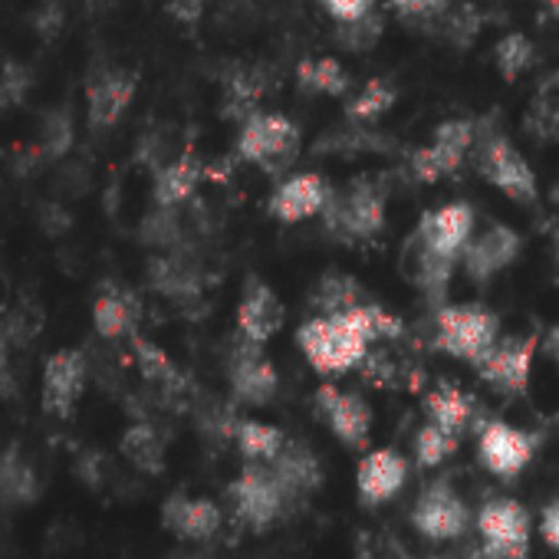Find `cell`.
I'll return each mask as SVG.
<instances>
[{
  "label": "cell",
  "mask_w": 559,
  "mask_h": 559,
  "mask_svg": "<svg viewBox=\"0 0 559 559\" xmlns=\"http://www.w3.org/2000/svg\"><path fill=\"white\" fill-rule=\"evenodd\" d=\"M31 90H34V70L31 67H24L17 60H8L4 67H0V106L4 109L24 106Z\"/></svg>",
  "instance_id": "obj_43"
},
{
  "label": "cell",
  "mask_w": 559,
  "mask_h": 559,
  "mask_svg": "<svg viewBox=\"0 0 559 559\" xmlns=\"http://www.w3.org/2000/svg\"><path fill=\"white\" fill-rule=\"evenodd\" d=\"M76 142V126H73V109L70 106H53L44 112L40 119V139H37V152L44 155V162H60L70 155Z\"/></svg>",
  "instance_id": "obj_34"
},
{
  "label": "cell",
  "mask_w": 559,
  "mask_h": 559,
  "mask_svg": "<svg viewBox=\"0 0 559 559\" xmlns=\"http://www.w3.org/2000/svg\"><path fill=\"white\" fill-rule=\"evenodd\" d=\"M412 526L431 543L457 539L471 526V510L448 480H431L412 507Z\"/></svg>",
  "instance_id": "obj_9"
},
{
  "label": "cell",
  "mask_w": 559,
  "mask_h": 559,
  "mask_svg": "<svg viewBox=\"0 0 559 559\" xmlns=\"http://www.w3.org/2000/svg\"><path fill=\"white\" fill-rule=\"evenodd\" d=\"M139 300L132 290L126 287H116V284H106L103 294L96 297L93 304V323H96V333L103 340H122V336H132L135 323H139Z\"/></svg>",
  "instance_id": "obj_25"
},
{
  "label": "cell",
  "mask_w": 559,
  "mask_h": 559,
  "mask_svg": "<svg viewBox=\"0 0 559 559\" xmlns=\"http://www.w3.org/2000/svg\"><path fill=\"white\" fill-rule=\"evenodd\" d=\"M320 4L333 14L336 24H353L376 11V0H320Z\"/></svg>",
  "instance_id": "obj_52"
},
{
  "label": "cell",
  "mask_w": 559,
  "mask_h": 559,
  "mask_svg": "<svg viewBox=\"0 0 559 559\" xmlns=\"http://www.w3.org/2000/svg\"><path fill=\"white\" fill-rule=\"evenodd\" d=\"M8 353H11V343L4 336V330H0V395L11 392V372H8Z\"/></svg>",
  "instance_id": "obj_56"
},
{
  "label": "cell",
  "mask_w": 559,
  "mask_h": 559,
  "mask_svg": "<svg viewBox=\"0 0 559 559\" xmlns=\"http://www.w3.org/2000/svg\"><path fill=\"white\" fill-rule=\"evenodd\" d=\"M543 11H546V17H552L559 24V0H543Z\"/></svg>",
  "instance_id": "obj_58"
},
{
  "label": "cell",
  "mask_w": 559,
  "mask_h": 559,
  "mask_svg": "<svg viewBox=\"0 0 559 559\" xmlns=\"http://www.w3.org/2000/svg\"><path fill=\"white\" fill-rule=\"evenodd\" d=\"M356 559H412L399 536L392 533H362L356 546Z\"/></svg>",
  "instance_id": "obj_46"
},
{
  "label": "cell",
  "mask_w": 559,
  "mask_h": 559,
  "mask_svg": "<svg viewBox=\"0 0 559 559\" xmlns=\"http://www.w3.org/2000/svg\"><path fill=\"white\" fill-rule=\"evenodd\" d=\"M408 266H412L415 287H418L431 304H444V294H448V284H451V273H454V260L438 257V253H431V250L412 243Z\"/></svg>",
  "instance_id": "obj_32"
},
{
  "label": "cell",
  "mask_w": 559,
  "mask_h": 559,
  "mask_svg": "<svg viewBox=\"0 0 559 559\" xmlns=\"http://www.w3.org/2000/svg\"><path fill=\"white\" fill-rule=\"evenodd\" d=\"M333 188L323 175L317 171H304V175H294L287 181H280L276 191L270 194V214L284 224H300V221H310L317 214H326L330 201H333Z\"/></svg>",
  "instance_id": "obj_16"
},
{
  "label": "cell",
  "mask_w": 559,
  "mask_h": 559,
  "mask_svg": "<svg viewBox=\"0 0 559 559\" xmlns=\"http://www.w3.org/2000/svg\"><path fill=\"white\" fill-rule=\"evenodd\" d=\"M389 191L379 178H356L346 194H336L326 207V227L340 240H372L385 227Z\"/></svg>",
  "instance_id": "obj_4"
},
{
  "label": "cell",
  "mask_w": 559,
  "mask_h": 559,
  "mask_svg": "<svg viewBox=\"0 0 559 559\" xmlns=\"http://www.w3.org/2000/svg\"><path fill=\"white\" fill-rule=\"evenodd\" d=\"M461 257L471 284H487L520 257V234L507 224H490L464 247Z\"/></svg>",
  "instance_id": "obj_18"
},
{
  "label": "cell",
  "mask_w": 559,
  "mask_h": 559,
  "mask_svg": "<svg viewBox=\"0 0 559 559\" xmlns=\"http://www.w3.org/2000/svg\"><path fill=\"white\" fill-rule=\"evenodd\" d=\"M539 346H543V356H546L549 362H556V366H559V323L546 330V336H543V343H539Z\"/></svg>",
  "instance_id": "obj_57"
},
{
  "label": "cell",
  "mask_w": 559,
  "mask_h": 559,
  "mask_svg": "<svg viewBox=\"0 0 559 559\" xmlns=\"http://www.w3.org/2000/svg\"><path fill=\"white\" fill-rule=\"evenodd\" d=\"M382 31H385V21H382V14L372 11V14H366V17L353 21V24H340L336 27V44L343 50H349V53H366V50H372L379 44Z\"/></svg>",
  "instance_id": "obj_42"
},
{
  "label": "cell",
  "mask_w": 559,
  "mask_h": 559,
  "mask_svg": "<svg viewBox=\"0 0 559 559\" xmlns=\"http://www.w3.org/2000/svg\"><path fill=\"white\" fill-rule=\"evenodd\" d=\"M270 471H273L280 490H284L287 503L313 493L323 484V471H320L317 454L307 444H300V441H287V448L280 451V457L270 464Z\"/></svg>",
  "instance_id": "obj_24"
},
{
  "label": "cell",
  "mask_w": 559,
  "mask_h": 559,
  "mask_svg": "<svg viewBox=\"0 0 559 559\" xmlns=\"http://www.w3.org/2000/svg\"><path fill=\"white\" fill-rule=\"evenodd\" d=\"M385 139L379 132H369L362 126H349L340 132H330L323 142H317V152H340V155H353V152H385Z\"/></svg>",
  "instance_id": "obj_41"
},
{
  "label": "cell",
  "mask_w": 559,
  "mask_h": 559,
  "mask_svg": "<svg viewBox=\"0 0 559 559\" xmlns=\"http://www.w3.org/2000/svg\"><path fill=\"white\" fill-rule=\"evenodd\" d=\"M343 320L372 346V343H395L402 336V320L395 313H389L385 307L379 304H362L349 313H343Z\"/></svg>",
  "instance_id": "obj_35"
},
{
  "label": "cell",
  "mask_w": 559,
  "mask_h": 559,
  "mask_svg": "<svg viewBox=\"0 0 559 559\" xmlns=\"http://www.w3.org/2000/svg\"><path fill=\"white\" fill-rule=\"evenodd\" d=\"M297 148H300V129L294 126V119L280 112L250 116L237 135V158L270 175L284 171L297 158Z\"/></svg>",
  "instance_id": "obj_3"
},
{
  "label": "cell",
  "mask_w": 559,
  "mask_h": 559,
  "mask_svg": "<svg viewBox=\"0 0 559 559\" xmlns=\"http://www.w3.org/2000/svg\"><path fill=\"white\" fill-rule=\"evenodd\" d=\"M317 415L346 448H366L372 431V408L356 392H340L333 385L317 392Z\"/></svg>",
  "instance_id": "obj_17"
},
{
  "label": "cell",
  "mask_w": 559,
  "mask_h": 559,
  "mask_svg": "<svg viewBox=\"0 0 559 559\" xmlns=\"http://www.w3.org/2000/svg\"><path fill=\"white\" fill-rule=\"evenodd\" d=\"M135 99V73L122 70V67H103L90 76L86 86V119L93 132H106L112 129L126 109Z\"/></svg>",
  "instance_id": "obj_14"
},
{
  "label": "cell",
  "mask_w": 559,
  "mask_h": 559,
  "mask_svg": "<svg viewBox=\"0 0 559 559\" xmlns=\"http://www.w3.org/2000/svg\"><path fill=\"white\" fill-rule=\"evenodd\" d=\"M493 60L503 80H520L530 67H533V44L523 34H507L497 47H493Z\"/></svg>",
  "instance_id": "obj_40"
},
{
  "label": "cell",
  "mask_w": 559,
  "mask_h": 559,
  "mask_svg": "<svg viewBox=\"0 0 559 559\" xmlns=\"http://www.w3.org/2000/svg\"><path fill=\"white\" fill-rule=\"evenodd\" d=\"M477 171L484 181H490L500 194H507L516 204L536 201V175L530 162L513 148L510 139L490 132L477 139Z\"/></svg>",
  "instance_id": "obj_6"
},
{
  "label": "cell",
  "mask_w": 559,
  "mask_h": 559,
  "mask_svg": "<svg viewBox=\"0 0 559 559\" xmlns=\"http://www.w3.org/2000/svg\"><path fill=\"white\" fill-rule=\"evenodd\" d=\"M201 178H204V165L191 152L171 158L165 168L155 171V204L158 207H181L185 201H191Z\"/></svg>",
  "instance_id": "obj_27"
},
{
  "label": "cell",
  "mask_w": 559,
  "mask_h": 559,
  "mask_svg": "<svg viewBox=\"0 0 559 559\" xmlns=\"http://www.w3.org/2000/svg\"><path fill=\"white\" fill-rule=\"evenodd\" d=\"M307 362L323 376H343L366 362L369 343L343 317H313L297 330Z\"/></svg>",
  "instance_id": "obj_2"
},
{
  "label": "cell",
  "mask_w": 559,
  "mask_h": 559,
  "mask_svg": "<svg viewBox=\"0 0 559 559\" xmlns=\"http://www.w3.org/2000/svg\"><path fill=\"white\" fill-rule=\"evenodd\" d=\"M57 188L67 194H83V188H86V171L76 165V162H67L63 168H60V175H57Z\"/></svg>",
  "instance_id": "obj_54"
},
{
  "label": "cell",
  "mask_w": 559,
  "mask_h": 559,
  "mask_svg": "<svg viewBox=\"0 0 559 559\" xmlns=\"http://www.w3.org/2000/svg\"><path fill=\"white\" fill-rule=\"evenodd\" d=\"M119 451L142 474H152L155 477V474L165 471V438H162V431L152 421L129 425V431L119 441Z\"/></svg>",
  "instance_id": "obj_30"
},
{
  "label": "cell",
  "mask_w": 559,
  "mask_h": 559,
  "mask_svg": "<svg viewBox=\"0 0 559 559\" xmlns=\"http://www.w3.org/2000/svg\"><path fill=\"white\" fill-rule=\"evenodd\" d=\"M162 523L165 530H171L181 539H211L221 530V507L207 497H185V493H171L162 503Z\"/></svg>",
  "instance_id": "obj_23"
},
{
  "label": "cell",
  "mask_w": 559,
  "mask_h": 559,
  "mask_svg": "<svg viewBox=\"0 0 559 559\" xmlns=\"http://www.w3.org/2000/svg\"><path fill=\"white\" fill-rule=\"evenodd\" d=\"M40 227H44L47 237H63V234L73 227L70 207L60 204V201H44V204H40Z\"/></svg>",
  "instance_id": "obj_51"
},
{
  "label": "cell",
  "mask_w": 559,
  "mask_h": 559,
  "mask_svg": "<svg viewBox=\"0 0 559 559\" xmlns=\"http://www.w3.org/2000/svg\"><path fill=\"white\" fill-rule=\"evenodd\" d=\"M526 132H533L539 142L559 139V99H552V96L543 93L533 103V109L526 112Z\"/></svg>",
  "instance_id": "obj_45"
},
{
  "label": "cell",
  "mask_w": 559,
  "mask_h": 559,
  "mask_svg": "<svg viewBox=\"0 0 559 559\" xmlns=\"http://www.w3.org/2000/svg\"><path fill=\"white\" fill-rule=\"evenodd\" d=\"M425 412H428L431 425H438V428H444V431H451L457 438L477 415L474 399L467 392H461L457 385H451V382H441L435 392L425 395Z\"/></svg>",
  "instance_id": "obj_29"
},
{
  "label": "cell",
  "mask_w": 559,
  "mask_h": 559,
  "mask_svg": "<svg viewBox=\"0 0 559 559\" xmlns=\"http://www.w3.org/2000/svg\"><path fill=\"white\" fill-rule=\"evenodd\" d=\"M536 340L526 336H503L497 340V346L474 366L477 376L497 392V395H523L530 385V372H533V353H536Z\"/></svg>",
  "instance_id": "obj_11"
},
{
  "label": "cell",
  "mask_w": 559,
  "mask_h": 559,
  "mask_svg": "<svg viewBox=\"0 0 559 559\" xmlns=\"http://www.w3.org/2000/svg\"><path fill=\"white\" fill-rule=\"evenodd\" d=\"M310 304H313V310H320V317H343V313H349V310H356V307H362L369 300H366V290H362V284L353 273L330 270V273L320 276V284L313 287Z\"/></svg>",
  "instance_id": "obj_28"
},
{
  "label": "cell",
  "mask_w": 559,
  "mask_h": 559,
  "mask_svg": "<svg viewBox=\"0 0 559 559\" xmlns=\"http://www.w3.org/2000/svg\"><path fill=\"white\" fill-rule=\"evenodd\" d=\"M533 454H536V438L533 435H526V431H520L513 425H503L497 418H490V421L480 425L477 457H480V464L493 477H500V480L520 477L530 467Z\"/></svg>",
  "instance_id": "obj_10"
},
{
  "label": "cell",
  "mask_w": 559,
  "mask_h": 559,
  "mask_svg": "<svg viewBox=\"0 0 559 559\" xmlns=\"http://www.w3.org/2000/svg\"><path fill=\"white\" fill-rule=\"evenodd\" d=\"M234 441L247 464H273L280 457V451L287 448L284 431L273 425H263V421H253V418H243L234 425Z\"/></svg>",
  "instance_id": "obj_31"
},
{
  "label": "cell",
  "mask_w": 559,
  "mask_h": 559,
  "mask_svg": "<svg viewBox=\"0 0 559 559\" xmlns=\"http://www.w3.org/2000/svg\"><path fill=\"white\" fill-rule=\"evenodd\" d=\"M227 497H230L237 523L250 526L253 533H263L266 526H273L287 507V497L280 490L270 464H247L240 477L230 484Z\"/></svg>",
  "instance_id": "obj_7"
},
{
  "label": "cell",
  "mask_w": 559,
  "mask_h": 559,
  "mask_svg": "<svg viewBox=\"0 0 559 559\" xmlns=\"http://www.w3.org/2000/svg\"><path fill=\"white\" fill-rule=\"evenodd\" d=\"M395 86L389 83V80H372V83H366L356 96H353V103H349V119L356 122V126H369V122H376V119H382L392 106H395Z\"/></svg>",
  "instance_id": "obj_37"
},
{
  "label": "cell",
  "mask_w": 559,
  "mask_h": 559,
  "mask_svg": "<svg viewBox=\"0 0 559 559\" xmlns=\"http://www.w3.org/2000/svg\"><path fill=\"white\" fill-rule=\"evenodd\" d=\"M480 559H526L530 552V513L510 497H493L477 513Z\"/></svg>",
  "instance_id": "obj_5"
},
{
  "label": "cell",
  "mask_w": 559,
  "mask_h": 559,
  "mask_svg": "<svg viewBox=\"0 0 559 559\" xmlns=\"http://www.w3.org/2000/svg\"><path fill=\"white\" fill-rule=\"evenodd\" d=\"M297 86L313 96H346L353 80L340 60L320 57V60H304L297 67Z\"/></svg>",
  "instance_id": "obj_33"
},
{
  "label": "cell",
  "mask_w": 559,
  "mask_h": 559,
  "mask_svg": "<svg viewBox=\"0 0 559 559\" xmlns=\"http://www.w3.org/2000/svg\"><path fill=\"white\" fill-rule=\"evenodd\" d=\"M471 240H474V207L464 201H451V204L428 211L418 221V230L412 237V243L448 260H457Z\"/></svg>",
  "instance_id": "obj_12"
},
{
  "label": "cell",
  "mask_w": 559,
  "mask_h": 559,
  "mask_svg": "<svg viewBox=\"0 0 559 559\" xmlns=\"http://www.w3.org/2000/svg\"><path fill=\"white\" fill-rule=\"evenodd\" d=\"M480 139V126H474L471 119H448L435 129L431 145L418 148L412 155V175L425 185H435L448 175H454L464 158L471 155L474 142Z\"/></svg>",
  "instance_id": "obj_8"
},
{
  "label": "cell",
  "mask_w": 559,
  "mask_h": 559,
  "mask_svg": "<svg viewBox=\"0 0 559 559\" xmlns=\"http://www.w3.org/2000/svg\"><path fill=\"white\" fill-rule=\"evenodd\" d=\"M185 559H207V556H185Z\"/></svg>",
  "instance_id": "obj_60"
},
{
  "label": "cell",
  "mask_w": 559,
  "mask_h": 559,
  "mask_svg": "<svg viewBox=\"0 0 559 559\" xmlns=\"http://www.w3.org/2000/svg\"><path fill=\"white\" fill-rule=\"evenodd\" d=\"M227 382H230V395L240 405H266L280 392V372L263 356V346H250V343L234 346L227 362Z\"/></svg>",
  "instance_id": "obj_13"
},
{
  "label": "cell",
  "mask_w": 559,
  "mask_h": 559,
  "mask_svg": "<svg viewBox=\"0 0 559 559\" xmlns=\"http://www.w3.org/2000/svg\"><path fill=\"white\" fill-rule=\"evenodd\" d=\"M40 497V474L27 461V454L11 444L0 454V500L8 507H31Z\"/></svg>",
  "instance_id": "obj_26"
},
{
  "label": "cell",
  "mask_w": 559,
  "mask_h": 559,
  "mask_svg": "<svg viewBox=\"0 0 559 559\" xmlns=\"http://www.w3.org/2000/svg\"><path fill=\"white\" fill-rule=\"evenodd\" d=\"M480 27H484V21H480V11H477L474 4H454V8L435 24V31H438L448 44H454V47H467V44L480 34Z\"/></svg>",
  "instance_id": "obj_39"
},
{
  "label": "cell",
  "mask_w": 559,
  "mask_h": 559,
  "mask_svg": "<svg viewBox=\"0 0 559 559\" xmlns=\"http://www.w3.org/2000/svg\"><path fill=\"white\" fill-rule=\"evenodd\" d=\"M76 477L90 490H99L106 484V477H109V461L103 457V451H96V448L80 451V457H76Z\"/></svg>",
  "instance_id": "obj_49"
},
{
  "label": "cell",
  "mask_w": 559,
  "mask_h": 559,
  "mask_svg": "<svg viewBox=\"0 0 559 559\" xmlns=\"http://www.w3.org/2000/svg\"><path fill=\"white\" fill-rule=\"evenodd\" d=\"M366 382H372L376 389H402L405 385V366L399 359H392L389 353H369L362 362Z\"/></svg>",
  "instance_id": "obj_44"
},
{
  "label": "cell",
  "mask_w": 559,
  "mask_h": 559,
  "mask_svg": "<svg viewBox=\"0 0 559 559\" xmlns=\"http://www.w3.org/2000/svg\"><path fill=\"white\" fill-rule=\"evenodd\" d=\"M539 536L549 549L559 552V500H549L539 516Z\"/></svg>",
  "instance_id": "obj_53"
},
{
  "label": "cell",
  "mask_w": 559,
  "mask_h": 559,
  "mask_svg": "<svg viewBox=\"0 0 559 559\" xmlns=\"http://www.w3.org/2000/svg\"><path fill=\"white\" fill-rule=\"evenodd\" d=\"M389 4L405 17V21H418L428 24L435 31V24L454 8V0H389Z\"/></svg>",
  "instance_id": "obj_47"
},
{
  "label": "cell",
  "mask_w": 559,
  "mask_h": 559,
  "mask_svg": "<svg viewBox=\"0 0 559 559\" xmlns=\"http://www.w3.org/2000/svg\"><path fill=\"white\" fill-rule=\"evenodd\" d=\"M145 276H148V287L155 294H162V297H168V300H175L181 307L198 304L201 294H204V273H201V266L188 253H181V250L152 257Z\"/></svg>",
  "instance_id": "obj_21"
},
{
  "label": "cell",
  "mask_w": 559,
  "mask_h": 559,
  "mask_svg": "<svg viewBox=\"0 0 559 559\" xmlns=\"http://www.w3.org/2000/svg\"><path fill=\"white\" fill-rule=\"evenodd\" d=\"M132 356L142 372V379L155 389V402L165 408H188L191 402V382L188 376L148 340L132 336Z\"/></svg>",
  "instance_id": "obj_19"
},
{
  "label": "cell",
  "mask_w": 559,
  "mask_h": 559,
  "mask_svg": "<svg viewBox=\"0 0 559 559\" xmlns=\"http://www.w3.org/2000/svg\"><path fill=\"white\" fill-rule=\"evenodd\" d=\"M139 237H142V243H148V247H162L165 253H175L178 243H181V237H185V224H181V217H178V207H158V204H155V211H148V214L142 217Z\"/></svg>",
  "instance_id": "obj_36"
},
{
  "label": "cell",
  "mask_w": 559,
  "mask_h": 559,
  "mask_svg": "<svg viewBox=\"0 0 559 559\" xmlns=\"http://www.w3.org/2000/svg\"><path fill=\"white\" fill-rule=\"evenodd\" d=\"M556 425H559V421H556Z\"/></svg>",
  "instance_id": "obj_61"
},
{
  "label": "cell",
  "mask_w": 559,
  "mask_h": 559,
  "mask_svg": "<svg viewBox=\"0 0 559 559\" xmlns=\"http://www.w3.org/2000/svg\"><path fill=\"white\" fill-rule=\"evenodd\" d=\"M549 86H552V90H559V73H556V76L549 80Z\"/></svg>",
  "instance_id": "obj_59"
},
{
  "label": "cell",
  "mask_w": 559,
  "mask_h": 559,
  "mask_svg": "<svg viewBox=\"0 0 559 559\" xmlns=\"http://www.w3.org/2000/svg\"><path fill=\"white\" fill-rule=\"evenodd\" d=\"M457 451V435L438 428V425H425L418 435H415V461L418 467L431 471V467H441L451 454Z\"/></svg>",
  "instance_id": "obj_38"
},
{
  "label": "cell",
  "mask_w": 559,
  "mask_h": 559,
  "mask_svg": "<svg viewBox=\"0 0 559 559\" xmlns=\"http://www.w3.org/2000/svg\"><path fill=\"white\" fill-rule=\"evenodd\" d=\"M280 326H284V304L276 300V294L266 284H250L237 307L240 343L263 346L280 333Z\"/></svg>",
  "instance_id": "obj_22"
},
{
  "label": "cell",
  "mask_w": 559,
  "mask_h": 559,
  "mask_svg": "<svg viewBox=\"0 0 559 559\" xmlns=\"http://www.w3.org/2000/svg\"><path fill=\"white\" fill-rule=\"evenodd\" d=\"M500 340V320L487 307L477 304H454V307H438L431 320V343L461 359L477 366Z\"/></svg>",
  "instance_id": "obj_1"
},
{
  "label": "cell",
  "mask_w": 559,
  "mask_h": 559,
  "mask_svg": "<svg viewBox=\"0 0 559 559\" xmlns=\"http://www.w3.org/2000/svg\"><path fill=\"white\" fill-rule=\"evenodd\" d=\"M204 4H207V0H168V11H171V17H178L181 24H194V21L201 17Z\"/></svg>",
  "instance_id": "obj_55"
},
{
  "label": "cell",
  "mask_w": 559,
  "mask_h": 559,
  "mask_svg": "<svg viewBox=\"0 0 559 559\" xmlns=\"http://www.w3.org/2000/svg\"><path fill=\"white\" fill-rule=\"evenodd\" d=\"M405 480H408V461L395 448L369 451L359 461V471H356V490H359V500L366 507L389 503L392 497L402 493Z\"/></svg>",
  "instance_id": "obj_20"
},
{
  "label": "cell",
  "mask_w": 559,
  "mask_h": 559,
  "mask_svg": "<svg viewBox=\"0 0 559 559\" xmlns=\"http://www.w3.org/2000/svg\"><path fill=\"white\" fill-rule=\"evenodd\" d=\"M0 330H4L8 343L17 346V349H27L34 343V336L40 333V313H27V310H14L8 313V320L0 323Z\"/></svg>",
  "instance_id": "obj_48"
},
{
  "label": "cell",
  "mask_w": 559,
  "mask_h": 559,
  "mask_svg": "<svg viewBox=\"0 0 559 559\" xmlns=\"http://www.w3.org/2000/svg\"><path fill=\"white\" fill-rule=\"evenodd\" d=\"M34 31L44 40L60 37V31H63V4H60V0H44V4L37 8V14H34Z\"/></svg>",
  "instance_id": "obj_50"
},
{
  "label": "cell",
  "mask_w": 559,
  "mask_h": 559,
  "mask_svg": "<svg viewBox=\"0 0 559 559\" xmlns=\"http://www.w3.org/2000/svg\"><path fill=\"white\" fill-rule=\"evenodd\" d=\"M90 362L76 349H60L44 366V412L53 418H70L86 389Z\"/></svg>",
  "instance_id": "obj_15"
}]
</instances>
